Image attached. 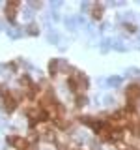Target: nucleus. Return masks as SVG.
Returning a JSON list of instances; mask_svg holds the SVG:
<instances>
[{
	"label": "nucleus",
	"instance_id": "7ed1b4c3",
	"mask_svg": "<svg viewBox=\"0 0 140 150\" xmlns=\"http://www.w3.org/2000/svg\"><path fill=\"white\" fill-rule=\"evenodd\" d=\"M101 13H103V8H101V6H95V8H94V17L99 19V17H101Z\"/></svg>",
	"mask_w": 140,
	"mask_h": 150
},
{
	"label": "nucleus",
	"instance_id": "20e7f679",
	"mask_svg": "<svg viewBox=\"0 0 140 150\" xmlns=\"http://www.w3.org/2000/svg\"><path fill=\"white\" fill-rule=\"evenodd\" d=\"M56 66H58V60H53L49 64V69H51V73H56Z\"/></svg>",
	"mask_w": 140,
	"mask_h": 150
},
{
	"label": "nucleus",
	"instance_id": "f03ea898",
	"mask_svg": "<svg viewBox=\"0 0 140 150\" xmlns=\"http://www.w3.org/2000/svg\"><path fill=\"white\" fill-rule=\"evenodd\" d=\"M17 8H19V2H10L6 6V13H8V17H10V19L15 17V10H17Z\"/></svg>",
	"mask_w": 140,
	"mask_h": 150
},
{
	"label": "nucleus",
	"instance_id": "f257e3e1",
	"mask_svg": "<svg viewBox=\"0 0 140 150\" xmlns=\"http://www.w3.org/2000/svg\"><path fill=\"white\" fill-rule=\"evenodd\" d=\"M125 96H127V100H129V101H135L137 98H140V86L138 85H131L129 88H127Z\"/></svg>",
	"mask_w": 140,
	"mask_h": 150
}]
</instances>
